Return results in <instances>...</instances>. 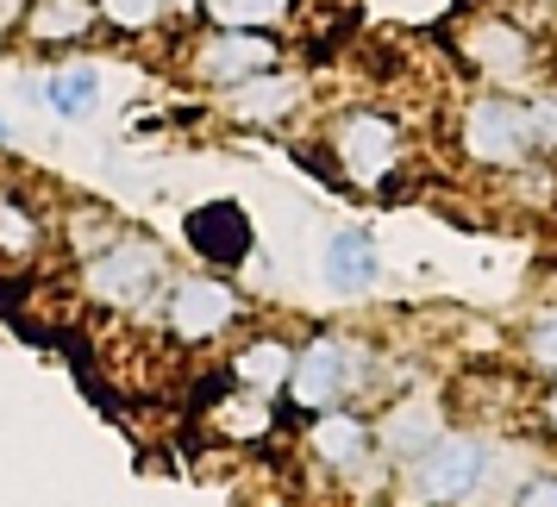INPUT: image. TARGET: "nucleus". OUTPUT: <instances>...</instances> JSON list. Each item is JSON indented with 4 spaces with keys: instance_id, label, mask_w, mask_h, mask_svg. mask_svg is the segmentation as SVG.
Here are the masks:
<instances>
[{
    "instance_id": "393cba45",
    "label": "nucleus",
    "mask_w": 557,
    "mask_h": 507,
    "mask_svg": "<svg viewBox=\"0 0 557 507\" xmlns=\"http://www.w3.org/2000/svg\"><path fill=\"white\" fill-rule=\"evenodd\" d=\"M26 0H0V26H13V13H20Z\"/></svg>"
},
{
    "instance_id": "0eeeda50",
    "label": "nucleus",
    "mask_w": 557,
    "mask_h": 507,
    "mask_svg": "<svg viewBox=\"0 0 557 507\" xmlns=\"http://www.w3.org/2000/svg\"><path fill=\"white\" fill-rule=\"evenodd\" d=\"M270 63H276V45L270 38H257V32H220L201 51V76L207 82H245V76H263Z\"/></svg>"
},
{
    "instance_id": "423d86ee",
    "label": "nucleus",
    "mask_w": 557,
    "mask_h": 507,
    "mask_svg": "<svg viewBox=\"0 0 557 507\" xmlns=\"http://www.w3.org/2000/svg\"><path fill=\"white\" fill-rule=\"evenodd\" d=\"M232 313H238V295H232L226 282H176V301H170V326L182 338H220L232 326Z\"/></svg>"
},
{
    "instance_id": "412c9836",
    "label": "nucleus",
    "mask_w": 557,
    "mask_h": 507,
    "mask_svg": "<svg viewBox=\"0 0 557 507\" xmlns=\"http://www.w3.org/2000/svg\"><path fill=\"white\" fill-rule=\"evenodd\" d=\"M107 245H113V220H107V213H82L76 220V251L95 257V251H107Z\"/></svg>"
},
{
    "instance_id": "9d476101",
    "label": "nucleus",
    "mask_w": 557,
    "mask_h": 507,
    "mask_svg": "<svg viewBox=\"0 0 557 507\" xmlns=\"http://www.w3.org/2000/svg\"><path fill=\"white\" fill-rule=\"evenodd\" d=\"M38 101L51 113H95L101 107V70L95 63H76V70H57V76H38Z\"/></svg>"
},
{
    "instance_id": "f8f14e48",
    "label": "nucleus",
    "mask_w": 557,
    "mask_h": 507,
    "mask_svg": "<svg viewBox=\"0 0 557 507\" xmlns=\"http://www.w3.org/2000/svg\"><path fill=\"white\" fill-rule=\"evenodd\" d=\"M288 370H295V357H288V345H276V338H263V345H245V351H238V363H232L238 388H257V395L282 388V382H288Z\"/></svg>"
},
{
    "instance_id": "cd10ccee",
    "label": "nucleus",
    "mask_w": 557,
    "mask_h": 507,
    "mask_svg": "<svg viewBox=\"0 0 557 507\" xmlns=\"http://www.w3.org/2000/svg\"><path fill=\"white\" fill-rule=\"evenodd\" d=\"M182 7H195V0H182Z\"/></svg>"
},
{
    "instance_id": "ddd939ff",
    "label": "nucleus",
    "mask_w": 557,
    "mask_h": 507,
    "mask_svg": "<svg viewBox=\"0 0 557 507\" xmlns=\"http://www.w3.org/2000/svg\"><path fill=\"white\" fill-rule=\"evenodd\" d=\"M470 57H476L488 76H513V70H527V32L476 26V32H470Z\"/></svg>"
},
{
    "instance_id": "1a4fd4ad",
    "label": "nucleus",
    "mask_w": 557,
    "mask_h": 507,
    "mask_svg": "<svg viewBox=\"0 0 557 507\" xmlns=\"http://www.w3.org/2000/svg\"><path fill=\"white\" fill-rule=\"evenodd\" d=\"M188 238H195L207 257H245L251 251V226H245V213H238L232 201L201 207V213L188 220Z\"/></svg>"
},
{
    "instance_id": "b1692460",
    "label": "nucleus",
    "mask_w": 557,
    "mask_h": 507,
    "mask_svg": "<svg viewBox=\"0 0 557 507\" xmlns=\"http://www.w3.org/2000/svg\"><path fill=\"white\" fill-rule=\"evenodd\" d=\"M520 507H557V477H539L527 495H520Z\"/></svg>"
},
{
    "instance_id": "20e7f679",
    "label": "nucleus",
    "mask_w": 557,
    "mask_h": 507,
    "mask_svg": "<svg viewBox=\"0 0 557 507\" xmlns=\"http://www.w3.org/2000/svg\"><path fill=\"white\" fill-rule=\"evenodd\" d=\"M338 157H345L351 182L376 188V182L395 170V157H401V132L388 126L382 113H351V120L338 126Z\"/></svg>"
},
{
    "instance_id": "6ab92c4d",
    "label": "nucleus",
    "mask_w": 557,
    "mask_h": 507,
    "mask_svg": "<svg viewBox=\"0 0 557 507\" xmlns=\"http://www.w3.org/2000/svg\"><path fill=\"white\" fill-rule=\"evenodd\" d=\"M32 238H38V226H32L26 207L0 201V251H32Z\"/></svg>"
},
{
    "instance_id": "2eb2a0df",
    "label": "nucleus",
    "mask_w": 557,
    "mask_h": 507,
    "mask_svg": "<svg viewBox=\"0 0 557 507\" xmlns=\"http://www.w3.org/2000/svg\"><path fill=\"white\" fill-rule=\"evenodd\" d=\"M88 26H95V7L88 0H32V38H45V45L82 38Z\"/></svg>"
},
{
    "instance_id": "5701e85b",
    "label": "nucleus",
    "mask_w": 557,
    "mask_h": 507,
    "mask_svg": "<svg viewBox=\"0 0 557 507\" xmlns=\"http://www.w3.org/2000/svg\"><path fill=\"white\" fill-rule=\"evenodd\" d=\"M527 120H532V138H539V145H557V95L527 107Z\"/></svg>"
},
{
    "instance_id": "39448f33",
    "label": "nucleus",
    "mask_w": 557,
    "mask_h": 507,
    "mask_svg": "<svg viewBox=\"0 0 557 507\" xmlns=\"http://www.w3.org/2000/svg\"><path fill=\"white\" fill-rule=\"evenodd\" d=\"M357 376V357L338 345V338H320V345H307L301 363L288 370V395L301 407H332V395L338 388H351Z\"/></svg>"
},
{
    "instance_id": "a211bd4d",
    "label": "nucleus",
    "mask_w": 557,
    "mask_h": 507,
    "mask_svg": "<svg viewBox=\"0 0 557 507\" xmlns=\"http://www.w3.org/2000/svg\"><path fill=\"white\" fill-rule=\"evenodd\" d=\"M213 13L232 32H251V26H276L282 13H288V0H213Z\"/></svg>"
},
{
    "instance_id": "4468645a",
    "label": "nucleus",
    "mask_w": 557,
    "mask_h": 507,
    "mask_svg": "<svg viewBox=\"0 0 557 507\" xmlns=\"http://www.w3.org/2000/svg\"><path fill=\"white\" fill-rule=\"evenodd\" d=\"M288 107H295V82H282V76L232 82V113H238V120H276Z\"/></svg>"
},
{
    "instance_id": "4be33fe9",
    "label": "nucleus",
    "mask_w": 557,
    "mask_h": 507,
    "mask_svg": "<svg viewBox=\"0 0 557 507\" xmlns=\"http://www.w3.org/2000/svg\"><path fill=\"white\" fill-rule=\"evenodd\" d=\"M532 357H539L545 370H557V313H545V320L532 326Z\"/></svg>"
},
{
    "instance_id": "f257e3e1",
    "label": "nucleus",
    "mask_w": 557,
    "mask_h": 507,
    "mask_svg": "<svg viewBox=\"0 0 557 507\" xmlns=\"http://www.w3.org/2000/svg\"><path fill=\"white\" fill-rule=\"evenodd\" d=\"M527 145H532L527 107H513V101H476L470 107V120H463V151L476 157V163H520Z\"/></svg>"
},
{
    "instance_id": "f03ea898",
    "label": "nucleus",
    "mask_w": 557,
    "mask_h": 507,
    "mask_svg": "<svg viewBox=\"0 0 557 507\" xmlns=\"http://www.w3.org/2000/svg\"><path fill=\"white\" fill-rule=\"evenodd\" d=\"M488 470V452H482L476 438H438L420 452V470H413V489L426 495V502H457V495H470Z\"/></svg>"
},
{
    "instance_id": "dca6fc26",
    "label": "nucleus",
    "mask_w": 557,
    "mask_h": 507,
    "mask_svg": "<svg viewBox=\"0 0 557 507\" xmlns=\"http://www.w3.org/2000/svg\"><path fill=\"white\" fill-rule=\"evenodd\" d=\"M313 452L326 457V463H357V457L370 452V426L351 420V413H326L313 426Z\"/></svg>"
},
{
    "instance_id": "6e6552de",
    "label": "nucleus",
    "mask_w": 557,
    "mask_h": 507,
    "mask_svg": "<svg viewBox=\"0 0 557 507\" xmlns=\"http://www.w3.org/2000/svg\"><path fill=\"white\" fill-rule=\"evenodd\" d=\"M326 282L338 295H357V288H370L376 282V245H370V232H332L326 238Z\"/></svg>"
},
{
    "instance_id": "a878e982",
    "label": "nucleus",
    "mask_w": 557,
    "mask_h": 507,
    "mask_svg": "<svg viewBox=\"0 0 557 507\" xmlns=\"http://www.w3.org/2000/svg\"><path fill=\"white\" fill-rule=\"evenodd\" d=\"M7 138H13V120H0V145H7Z\"/></svg>"
},
{
    "instance_id": "7ed1b4c3",
    "label": "nucleus",
    "mask_w": 557,
    "mask_h": 507,
    "mask_svg": "<svg viewBox=\"0 0 557 507\" xmlns=\"http://www.w3.org/2000/svg\"><path fill=\"white\" fill-rule=\"evenodd\" d=\"M163 270V257H157V245H145V238H113L107 251L88 257V288L101 295V301H138L145 288H151V276Z\"/></svg>"
},
{
    "instance_id": "9b49d317",
    "label": "nucleus",
    "mask_w": 557,
    "mask_h": 507,
    "mask_svg": "<svg viewBox=\"0 0 557 507\" xmlns=\"http://www.w3.org/2000/svg\"><path fill=\"white\" fill-rule=\"evenodd\" d=\"M426 445H438V407L432 401H407L382 420V452L388 457H420Z\"/></svg>"
},
{
    "instance_id": "f3484780",
    "label": "nucleus",
    "mask_w": 557,
    "mask_h": 507,
    "mask_svg": "<svg viewBox=\"0 0 557 507\" xmlns=\"http://www.w3.org/2000/svg\"><path fill=\"white\" fill-rule=\"evenodd\" d=\"M213 426L232 432V438H263V432H270V407H263L257 388H238V395L213 413Z\"/></svg>"
},
{
    "instance_id": "aec40b11",
    "label": "nucleus",
    "mask_w": 557,
    "mask_h": 507,
    "mask_svg": "<svg viewBox=\"0 0 557 507\" xmlns=\"http://www.w3.org/2000/svg\"><path fill=\"white\" fill-rule=\"evenodd\" d=\"M101 13L113 20V26H126V32H145L163 13V0H101Z\"/></svg>"
},
{
    "instance_id": "bb28decb",
    "label": "nucleus",
    "mask_w": 557,
    "mask_h": 507,
    "mask_svg": "<svg viewBox=\"0 0 557 507\" xmlns=\"http://www.w3.org/2000/svg\"><path fill=\"white\" fill-rule=\"evenodd\" d=\"M552 426H557V395H552Z\"/></svg>"
}]
</instances>
